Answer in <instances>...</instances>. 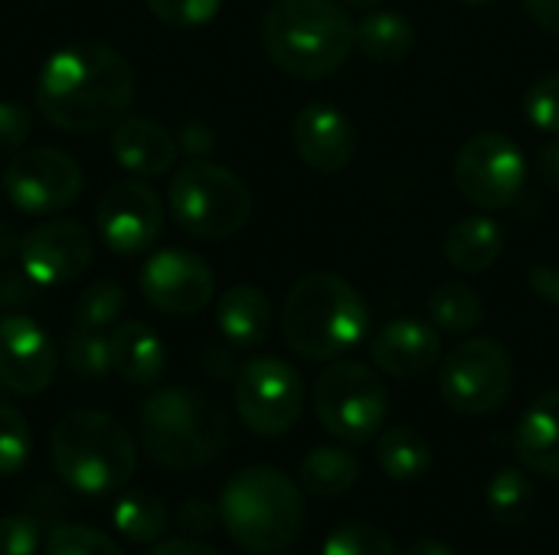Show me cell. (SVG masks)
<instances>
[{"label": "cell", "mask_w": 559, "mask_h": 555, "mask_svg": "<svg viewBox=\"0 0 559 555\" xmlns=\"http://www.w3.org/2000/svg\"><path fill=\"white\" fill-rule=\"evenodd\" d=\"M98 232L102 242L118 255H138L160 239L164 206L160 196L141 180L111 183L98 200Z\"/></svg>", "instance_id": "obj_15"}, {"label": "cell", "mask_w": 559, "mask_h": 555, "mask_svg": "<svg viewBox=\"0 0 559 555\" xmlns=\"http://www.w3.org/2000/svg\"><path fill=\"white\" fill-rule=\"evenodd\" d=\"M452 177L472 206L498 213L521 196L527 183V157L508 134L478 131L459 147Z\"/></svg>", "instance_id": "obj_11"}, {"label": "cell", "mask_w": 559, "mask_h": 555, "mask_svg": "<svg viewBox=\"0 0 559 555\" xmlns=\"http://www.w3.org/2000/svg\"><path fill=\"white\" fill-rule=\"evenodd\" d=\"M223 0H147V10L170 29H197L219 13Z\"/></svg>", "instance_id": "obj_36"}, {"label": "cell", "mask_w": 559, "mask_h": 555, "mask_svg": "<svg viewBox=\"0 0 559 555\" xmlns=\"http://www.w3.org/2000/svg\"><path fill=\"white\" fill-rule=\"evenodd\" d=\"M236 412L259 438L288 435L305 412V379L278 357H255L236 373Z\"/></svg>", "instance_id": "obj_10"}, {"label": "cell", "mask_w": 559, "mask_h": 555, "mask_svg": "<svg viewBox=\"0 0 559 555\" xmlns=\"http://www.w3.org/2000/svg\"><path fill=\"white\" fill-rule=\"evenodd\" d=\"M219 520V507L206 504V500H187L177 510V527L183 530V536H206Z\"/></svg>", "instance_id": "obj_39"}, {"label": "cell", "mask_w": 559, "mask_h": 555, "mask_svg": "<svg viewBox=\"0 0 559 555\" xmlns=\"http://www.w3.org/2000/svg\"><path fill=\"white\" fill-rule=\"evenodd\" d=\"M111 157L138 173V177H160L177 164V141L174 134L157 124L154 118L134 114V118H121L111 128Z\"/></svg>", "instance_id": "obj_19"}, {"label": "cell", "mask_w": 559, "mask_h": 555, "mask_svg": "<svg viewBox=\"0 0 559 555\" xmlns=\"http://www.w3.org/2000/svg\"><path fill=\"white\" fill-rule=\"evenodd\" d=\"M13 249H20V239L13 236V229H10L7 222H0V262H3Z\"/></svg>", "instance_id": "obj_46"}, {"label": "cell", "mask_w": 559, "mask_h": 555, "mask_svg": "<svg viewBox=\"0 0 559 555\" xmlns=\"http://www.w3.org/2000/svg\"><path fill=\"white\" fill-rule=\"evenodd\" d=\"M49 458L62 484L85 497L121 491L138 468V448L128 429L95 409L69 412L52 425Z\"/></svg>", "instance_id": "obj_6"}, {"label": "cell", "mask_w": 559, "mask_h": 555, "mask_svg": "<svg viewBox=\"0 0 559 555\" xmlns=\"http://www.w3.org/2000/svg\"><path fill=\"white\" fill-rule=\"evenodd\" d=\"M531 20L547 29L550 36H559V0H524Z\"/></svg>", "instance_id": "obj_43"}, {"label": "cell", "mask_w": 559, "mask_h": 555, "mask_svg": "<svg viewBox=\"0 0 559 555\" xmlns=\"http://www.w3.org/2000/svg\"><path fill=\"white\" fill-rule=\"evenodd\" d=\"M92 252L95 239L75 219H49L20 239V265L33 288H56L79 278Z\"/></svg>", "instance_id": "obj_14"}, {"label": "cell", "mask_w": 559, "mask_h": 555, "mask_svg": "<svg viewBox=\"0 0 559 555\" xmlns=\"http://www.w3.org/2000/svg\"><path fill=\"white\" fill-rule=\"evenodd\" d=\"M147 555H219L213 546L200 543L197 536H177V540H160Z\"/></svg>", "instance_id": "obj_42"}, {"label": "cell", "mask_w": 559, "mask_h": 555, "mask_svg": "<svg viewBox=\"0 0 559 555\" xmlns=\"http://www.w3.org/2000/svg\"><path fill=\"white\" fill-rule=\"evenodd\" d=\"M39 527L26 514L0 517V555H36L39 550Z\"/></svg>", "instance_id": "obj_37"}, {"label": "cell", "mask_w": 559, "mask_h": 555, "mask_svg": "<svg viewBox=\"0 0 559 555\" xmlns=\"http://www.w3.org/2000/svg\"><path fill=\"white\" fill-rule=\"evenodd\" d=\"M514 389V360L491 337H468L439 370V393L459 415H488L504 406Z\"/></svg>", "instance_id": "obj_9"}, {"label": "cell", "mask_w": 559, "mask_h": 555, "mask_svg": "<svg viewBox=\"0 0 559 555\" xmlns=\"http://www.w3.org/2000/svg\"><path fill=\"white\" fill-rule=\"evenodd\" d=\"M370 357L380 373L396 379L426 376L442 357V337L429 321L419 317H396L383 324L370 343Z\"/></svg>", "instance_id": "obj_18"}, {"label": "cell", "mask_w": 559, "mask_h": 555, "mask_svg": "<svg viewBox=\"0 0 559 555\" xmlns=\"http://www.w3.org/2000/svg\"><path fill=\"white\" fill-rule=\"evenodd\" d=\"M314 415L328 435L347 445H367L386 425L390 393L377 370L357 360H337L314 379Z\"/></svg>", "instance_id": "obj_8"}, {"label": "cell", "mask_w": 559, "mask_h": 555, "mask_svg": "<svg viewBox=\"0 0 559 555\" xmlns=\"http://www.w3.org/2000/svg\"><path fill=\"white\" fill-rule=\"evenodd\" d=\"M144 301L167 317L200 314L216 291L210 265L187 249H160L141 268Z\"/></svg>", "instance_id": "obj_13"}, {"label": "cell", "mask_w": 559, "mask_h": 555, "mask_svg": "<svg viewBox=\"0 0 559 555\" xmlns=\"http://www.w3.org/2000/svg\"><path fill=\"white\" fill-rule=\"evenodd\" d=\"M56 376V353L46 330L26 314L0 317V386L16 396H39Z\"/></svg>", "instance_id": "obj_16"}, {"label": "cell", "mask_w": 559, "mask_h": 555, "mask_svg": "<svg viewBox=\"0 0 559 555\" xmlns=\"http://www.w3.org/2000/svg\"><path fill=\"white\" fill-rule=\"evenodd\" d=\"M534 504H537L534 484L518 468H501L491 478L488 491H485V507H488L491 520L501 523V527H521V523H527L531 514H534Z\"/></svg>", "instance_id": "obj_29"}, {"label": "cell", "mask_w": 559, "mask_h": 555, "mask_svg": "<svg viewBox=\"0 0 559 555\" xmlns=\"http://www.w3.org/2000/svg\"><path fill=\"white\" fill-rule=\"evenodd\" d=\"M400 555H459L445 540H436V536H423V540H413L406 550H400Z\"/></svg>", "instance_id": "obj_45"}, {"label": "cell", "mask_w": 559, "mask_h": 555, "mask_svg": "<svg viewBox=\"0 0 559 555\" xmlns=\"http://www.w3.org/2000/svg\"><path fill=\"white\" fill-rule=\"evenodd\" d=\"M219 523L229 540L252 555H275L305 533L301 487L278 468H246L219 494Z\"/></svg>", "instance_id": "obj_4"}, {"label": "cell", "mask_w": 559, "mask_h": 555, "mask_svg": "<svg viewBox=\"0 0 559 555\" xmlns=\"http://www.w3.org/2000/svg\"><path fill=\"white\" fill-rule=\"evenodd\" d=\"M357 478H360L357 455L347 448H337V445L308 451L301 461V471H298L301 491L311 497H321V500H334V497L350 494Z\"/></svg>", "instance_id": "obj_25"}, {"label": "cell", "mask_w": 559, "mask_h": 555, "mask_svg": "<svg viewBox=\"0 0 559 555\" xmlns=\"http://www.w3.org/2000/svg\"><path fill=\"white\" fill-rule=\"evenodd\" d=\"M66 363L82 379H102L111 373V347L102 330L75 327L66 343Z\"/></svg>", "instance_id": "obj_31"}, {"label": "cell", "mask_w": 559, "mask_h": 555, "mask_svg": "<svg viewBox=\"0 0 559 555\" xmlns=\"http://www.w3.org/2000/svg\"><path fill=\"white\" fill-rule=\"evenodd\" d=\"M292 144L314 173H341L357 154L354 121L331 101H308L292 121Z\"/></svg>", "instance_id": "obj_17"}, {"label": "cell", "mask_w": 559, "mask_h": 555, "mask_svg": "<svg viewBox=\"0 0 559 555\" xmlns=\"http://www.w3.org/2000/svg\"><path fill=\"white\" fill-rule=\"evenodd\" d=\"M347 7H354V10H373V7H380L383 0H344Z\"/></svg>", "instance_id": "obj_47"}, {"label": "cell", "mask_w": 559, "mask_h": 555, "mask_svg": "<svg viewBox=\"0 0 559 555\" xmlns=\"http://www.w3.org/2000/svg\"><path fill=\"white\" fill-rule=\"evenodd\" d=\"M514 455L540 478L559 481V389L540 393L514 429Z\"/></svg>", "instance_id": "obj_20"}, {"label": "cell", "mask_w": 559, "mask_h": 555, "mask_svg": "<svg viewBox=\"0 0 559 555\" xmlns=\"http://www.w3.org/2000/svg\"><path fill=\"white\" fill-rule=\"evenodd\" d=\"M321 555H400V546L380 527H370V523H344V527H337L324 540Z\"/></svg>", "instance_id": "obj_32"}, {"label": "cell", "mask_w": 559, "mask_h": 555, "mask_svg": "<svg viewBox=\"0 0 559 555\" xmlns=\"http://www.w3.org/2000/svg\"><path fill=\"white\" fill-rule=\"evenodd\" d=\"M216 324L226 343L252 350L272 330V301L255 285H233L216 307Z\"/></svg>", "instance_id": "obj_23"}, {"label": "cell", "mask_w": 559, "mask_h": 555, "mask_svg": "<svg viewBox=\"0 0 559 555\" xmlns=\"http://www.w3.org/2000/svg\"><path fill=\"white\" fill-rule=\"evenodd\" d=\"M141 445L170 471H197L216 461L229 445L226 409L200 389H157L141 406Z\"/></svg>", "instance_id": "obj_5"}, {"label": "cell", "mask_w": 559, "mask_h": 555, "mask_svg": "<svg viewBox=\"0 0 559 555\" xmlns=\"http://www.w3.org/2000/svg\"><path fill=\"white\" fill-rule=\"evenodd\" d=\"M367 330L370 307L347 278L311 272L292 285L282 307V337L301 360H337L354 350Z\"/></svg>", "instance_id": "obj_3"}, {"label": "cell", "mask_w": 559, "mask_h": 555, "mask_svg": "<svg viewBox=\"0 0 559 555\" xmlns=\"http://www.w3.org/2000/svg\"><path fill=\"white\" fill-rule=\"evenodd\" d=\"M111 517H115V530L138 546L160 543L167 533V520H170L164 500L147 491H131V494L118 497Z\"/></svg>", "instance_id": "obj_28"}, {"label": "cell", "mask_w": 559, "mask_h": 555, "mask_svg": "<svg viewBox=\"0 0 559 555\" xmlns=\"http://www.w3.org/2000/svg\"><path fill=\"white\" fill-rule=\"evenodd\" d=\"M527 285H531V291H534L540 301H547V304H559V268L557 265H550V262H540V265H534V268L527 272Z\"/></svg>", "instance_id": "obj_40"}, {"label": "cell", "mask_w": 559, "mask_h": 555, "mask_svg": "<svg viewBox=\"0 0 559 555\" xmlns=\"http://www.w3.org/2000/svg\"><path fill=\"white\" fill-rule=\"evenodd\" d=\"M108 347H111V373H118L124 383L151 386V383H157L164 376L167 353H164L160 337L147 324L121 321L111 330Z\"/></svg>", "instance_id": "obj_21"}, {"label": "cell", "mask_w": 559, "mask_h": 555, "mask_svg": "<svg viewBox=\"0 0 559 555\" xmlns=\"http://www.w3.org/2000/svg\"><path fill=\"white\" fill-rule=\"evenodd\" d=\"M524 114L537 131L559 134V72H547L531 82L524 92Z\"/></svg>", "instance_id": "obj_35"}, {"label": "cell", "mask_w": 559, "mask_h": 555, "mask_svg": "<svg viewBox=\"0 0 559 555\" xmlns=\"http://www.w3.org/2000/svg\"><path fill=\"white\" fill-rule=\"evenodd\" d=\"M508 245V232L498 219L491 216H465L445 232V258L455 272L465 275H481L488 272Z\"/></svg>", "instance_id": "obj_22"}, {"label": "cell", "mask_w": 559, "mask_h": 555, "mask_svg": "<svg viewBox=\"0 0 559 555\" xmlns=\"http://www.w3.org/2000/svg\"><path fill=\"white\" fill-rule=\"evenodd\" d=\"M23 272L16 275V272H3L0 275V304L3 307H13V304H20V301H26V291H23Z\"/></svg>", "instance_id": "obj_44"}, {"label": "cell", "mask_w": 559, "mask_h": 555, "mask_svg": "<svg viewBox=\"0 0 559 555\" xmlns=\"http://www.w3.org/2000/svg\"><path fill=\"white\" fill-rule=\"evenodd\" d=\"M534 170H537V177H540L550 190H557L559 193V137L557 141H550V144H544V147L537 150Z\"/></svg>", "instance_id": "obj_41"}, {"label": "cell", "mask_w": 559, "mask_h": 555, "mask_svg": "<svg viewBox=\"0 0 559 555\" xmlns=\"http://www.w3.org/2000/svg\"><path fill=\"white\" fill-rule=\"evenodd\" d=\"M29 422L10 406L0 402V474H16L29 461Z\"/></svg>", "instance_id": "obj_34"}, {"label": "cell", "mask_w": 559, "mask_h": 555, "mask_svg": "<svg viewBox=\"0 0 559 555\" xmlns=\"http://www.w3.org/2000/svg\"><path fill=\"white\" fill-rule=\"evenodd\" d=\"M46 555H121L118 543L85 523H59L46 536Z\"/></svg>", "instance_id": "obj_33"}, {"label": "cell", "mask_w": 559, "mask_h": 555, "mask_svg": "<svg viewBox=\"0 0 559 555\" xmlns=\"http://www.w3.org/2000/svg\"><path fill=\"white\" fill-rule=\"evenodd\" d=\"M354 46L380 65H393L403 62L413 46H416V29L403 13L393 10H377L370 16H364L354 26Z\"/></svg>", "instance_id": "obj_24"}, {"label": "cell", "mask_w": 559, "mask_h": 555, "mask_svg": "<svg viewBox=\"0 0 559 555\" xmlns=\"http://www.w3.org/2000/svg\"><path fill=\"white\" fill-rule=\"evenodd\" d=\"M121 311H124V288L111 278L92 281L75 301V327L105 330L121 317Z\"/></svg>", "instance_id": "obj_30"}, {"label": "cell", "mask_w": 559, "mask_h": 555, "mask_svg": "<svg viewBox=\"0 0 559 555\" xmlns=\"http://www.w3.org/2000/svg\"><path fill=\"white\" fill-rule=\"evenodd\" d=\"M7 200L26 216H49L69 209L82 193L79 164L56 147H33L10 157L3 170Z\"/></svg>", "instance_id": "obj_12"}, {"label": "cell", "mask_w": 559, "mask_h": 555, "mask_svg": "<svg viewBox=\"0 0 559 555\" xmlns=\"http://www.w3.org/2000/svg\"><path fill=\"white\" fill-rule=\"evenodd\" d=\"M462 3H468V7H491V3H501V0H462Z\"/></svg>", "instance_id": "obj_48"}, {"label": "cell", "mask_w": 559, "mask_h": 555, "mask_svg": "<svg viewBox=\"0 0 559 555\" xmlns=\"http://www.w3.org/2000/svg\"><path fill=\"white\" fill-rule=\"evenodd\" d=\"M429 324L442 334H472L485 324V301L465 281H442L429 291Z\"/></svg>", "instance_id": "obj_27"}, {"label": "cell", "mask_w": 559, "mask_h": 555, "mask_svg": "<svg viewBox=\"0 0 559 555\" xmlns=\"http://www.w3.org/2000/svg\"><path fill=\"white\" fill-rule=\"evenodd\" d=\"M174 222L206 242L233 239L252 216V193L242 177L213 160H187L167 190Z\"/></svg>", "instance_id": "obj_7"}, {"label": "cell", "mask_w": 559, "mask_h": 555, "mask_svg": "<svg viewBox=\"0 0 559 555\" xmlns=\"http://www.w3.org/2000/svg\"><path fill=\"white\" fill-rule=\"evenodd\" d=\"M259 33L265 56L301 82L334 75L354 49V23L337 0H275Z\"/></svg>", "instance_id": "obj_2"}, {"label": "cell", "mask_w": 559, "mask_h": 555, "mask_svg": "<svg viewBox=\"0 0 559 555\" xmlns=\"http://www.w3.org/2000/svg\"><path fill=\"white\" fill-rule=\"evenodd\" d=\"M33 118L20 101H0V160H10L23 150Z\"/></svg>", "instance_id": "obj_38"}, {"label": "cell", "mask_w": 559, "mask_h": 555, "mask_svg": "<svg viewBox=\"0 0 559 555\" xmlns=\"http://www.w3.org/2000/svg\"><path fill=\"white\" fill-rule=\"evenodd\" d=\"M134 101L131 62L105 43H72L56 49L36 79L39 114L62 131L115 128Z\"/></svg>", "instance_id": "obj_1"}, {"label": "cell", "mask_w": 559, "mask_h": 555, "mask_svg": "<svg viewBox=\"0 0 559 555\" xmlns=\"http://www.w3.org/2000/svg\"><path fill=\"white\" fill-rule=\"evenodd\" d=\"M377 461L390 481H419L432 468V445L419 429L396 425L390 432H380L377 438Z\"/></svg>", "instance_id": "obj_26"}]
</instances>
